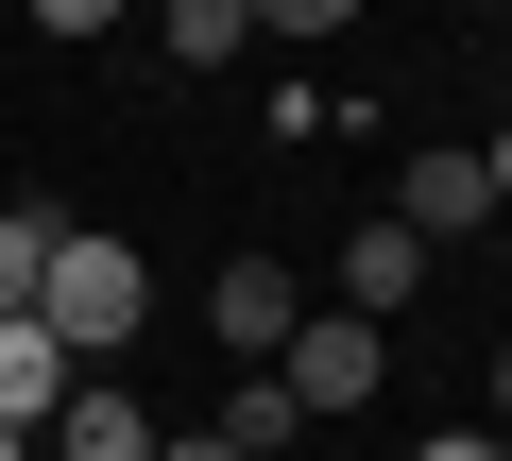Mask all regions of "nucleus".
<instances>
[{"mask_svg":"<svg viewBox=\"0 0 512 461\" xmlns=\"http://www.w3.org/2000/svg\"><path fill=\"white\" fill-rule=\"evenodd\" d=\"M495 240H512V222H495Z\"/></svg>","mask_w":512,"mask_h":461,"instance_id":"obj_16","label":"nucleus"},{"mask_svg":"<svg viewBox=\"0 0 512 461\" xmlns=\"http://www.w3.org/2000/svg\"><path fill=\"white\" fill-rule=\"evenodd\" d=\"M291 325H308V291H291L274 257H222V274H205V342H222L239 376H274V359H291Z\"/></svg>","mask_w":512,"mask_h":461,"instance_id":"obj_3","label":"nucleus"},{"mask_svg":"<svg viewBox=\"0 0 512 461\" xmlns=\"http://www.w3.org/2000/svg\"><path fill=\"white\" fill-rule=\"evenodd\" d=\"M410 461H512V444H495V427H427Z\"/></svg>","mask_w":512,"mask_h":461,"instance_id":"obj_11","label":"nucleus"},{"mask_svg":"<svg viewBox=\"0 0 512 461\" xmlns=\"http://www.w3.org/2000/svg\"><path fill=\"white\" fill-rule=\"evenodd\" d=\"M393 222H410V240H478V222H495V171H478V154H410Z\"/></svg>","mask_w":512,"mask_h":461,"instance_id":"obj_6","label":"nucleus"},{"mask_svg":"<svg viewBox=\"0 0 512 461\" xmlns=\"http://www.w3.org/2000/svg\"><path fill=\"white\" fill-rule=\"evenodd\" d=\"M154 461H239V444H222V427H171V444H154Z\"/></svg>","mask_w":512,"mask_h":461,"instance_id":"obj_12","label":"nucleus"},{"mask_svg":"<svg viewBox=\"0 0 512 461\" xmlns=\"http://www.w3.org/2000/svg\"><path fill=\"white\" fill-rule=\"evenodd\" d=\"M69 393H86V359H69L52 325H0V427H35V444H52V410H69Z\"/></svg>","mask_w":512,"mask_h":461,"instance_id":"obj_5","label":"nucleus"},{"mask_svg":"<svg viewBox=\"0 0 512 461\" xmlns=\"http://www.w3.org/2000/svg\"><path fill=\"white\" fill-rule=\"evenodd\" d=\"M495 444H512V342H495Z\"/></svg>","mask_w":512,"mask_h":461,"instance_id":"obj_14","label":"nucleus"},{"mask_svg":"<svg viewBox=\"0 0 512 461\" xmlns=\"http://www.w3.org/2000/svg\"><path fill=\"white\" fill-rule=\"evenodd\" d=\"M376 376H393V342H376L359 308H308V325H291V359H274V393H291L308 427H342V410H376Z\"/></svg>","mask_w":512,"mask_h":461,"instance_id":"obj_2","label":"nucleus"},{"mask_svg":"<svg viewBox=\"0 0 512 461\" xmlns=\"http://www.w3.org/2000/svg\"><path fill=\"white\" fill-rule=\"evenodd\" d=\"M35 325L103 376L137 325H154V274H137V240H86V222H69V240H52V291H35Z\"/></svg>","mask_w":512,"mask_h":461,"instance_id":"obj_1","label":"nucleus"},{"mask_svg":"<svg viewBox=\"0 0 512 461\" xmlns=\"http://www.w3.org/2000/svg\"><path fill=\"white\" fill-rule=\"evenodd\" d=\"M0 461H35V427H0Z\"/></svg>","mask_w":512,"mask_h":461,"instance_id":"obj_15","label":"nucleus"},{"mask_svg":"<svg viewBox=\"0 0 512 461\" xmlns=\"http://www.w3.org/2000/svg\"><path fill=\"white\" fill-rule=\"evenodd\" d=\"M478 171H495V222H512V137H495V154H478Z\"/></svg>","mask_w":512,"mask_h":461,"instance_id":"obj_13","label":"nucleus"},{"mask_svg":"<svg viewBox=\"0 0 512 461\" xmlns=\"http://www.w3.org/2000/svg\"><path fill=\"white\" fill-rule=\"evenodd\" d=\"M154 444H171V427H154L120 376H86V393L52 410V444H35V461H154Z\"/></svg>","mask_w":512,"mask_h":461,"instance_id":"obj_4","label":"nucleus"},{"mask_svg":"<svg viewBox=\"0 0 512 461\" xmlns=\"http://www.w3.org/2000/svg\"><path fill=\"white\" fill-rule=\"evenodd\" d=\"M222 52H256L239 0H171V18H154V69H222Z\"/></svg>","mask_w":512,"mask_h":461,"instance_id":"obj_9","label":"nucleus"},{"mask_svg":"<svg viewBox=\"0 0 512 461\" xmlns=\"http://www.w3.org/2000/svg\"><path fill=\"white\" fill-rule=\"evenodd\" d=\"M205 427H222V444H239V461H291V427H308V410H291V393H274V376H239V393H222V410H205Z\"/></svg>","mask_w":512,"mask_h":461,"instance_id":"obj_10","label":"nucleus"},{"mask_svg":"<svg viewBox=\"0 0 512 461\" xmlns=\"http://www.w3.org/2000/svg\"><path fill=\"white\" fill-rule=\"evenodd\" d=\"M52 240H69L52 205H0V325H35V291H52Z\"/></svg>","mask_w":512,"mask_h":461,"instance_id":"obj_8","label":"nucleus"},{"mask_svg":"<svg viewBox=\"0 0 512 461\" xmlns=\"http://www.w3.org/2000/svg\"><path fill=\"white\" fill-rule=\"evenodd\" d=\"M410 291H427V240H410V222L376 205V222H359V240H342V308H359V325H393Z\"/></svg>","mask_w":512,"mask_h":461,"instance_id":"obj_7","label":"nucleus"}]
</instances>
